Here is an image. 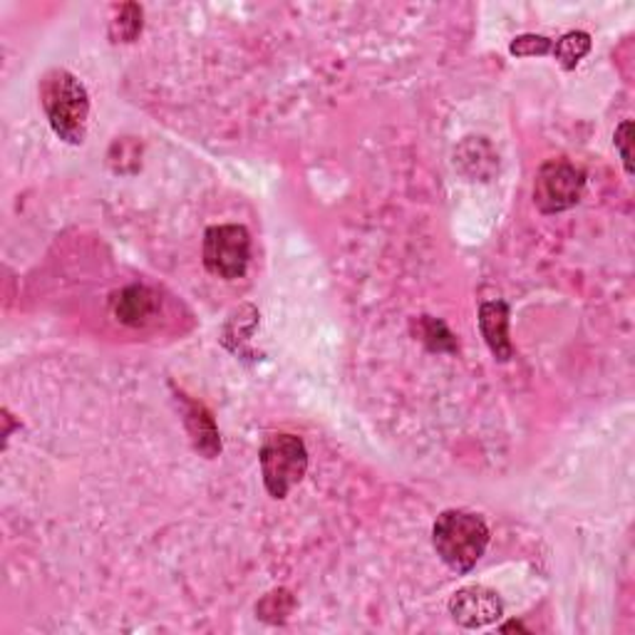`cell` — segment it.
Wrapping results in <instances>:
<instances>
[{"label":"cell","instance_id":"30bf717a","mask_svg":"<svg viewBox=\"0 0 635 635\" xmlns=\"http://www.w3.org/2000/svg\"><path fill=\"white\" fill-rule=\"evenodd\" d=\"M410 328H412V332H414V336H418V340L422 342L427 350H432V352H457V348H460V346H457L454 332L447 328V322L437 320L432 316L412 318Z\"/></svg>","mask_w":635,"mask_h":635},{"label":"cell","instance_id":"7a4b0ae2","mask_svg":"<svg viewBox=\"0 0 635 635\" xmlns=\"http://www.w3.org/2000/svg\"><path fill=\"white\" fill-rule=\"evenodd\" d=\"M437 556L457 574H470L489 546V526L467 509H447L432 526Z\"/></svg>","mask_w":635,"mask_h":635},{"label":"cell","instance_id":"52a82bcc","mask_svg":"<svg viewBox=\"0 0 635 635\" xmlns=\"http://www.w3.org/2000/svg\"><path fill=\"white\" fill-rule=\"evenodd\" d=\"M479 330L499 362H509L514 358V346L509 338V306L504 300H487L479 308Z\"/></svg>","mask_w":635,"mask_h":635},{"label":"cell","instance_id":"ba28073f","mask_svg":"<svg viewBox=\"0 0 635 635\" xmlns=\"http://www.w3.org/2000/svg\"><path fill=\"white\" fill-rule=\"evenodd\" d=\"M110 308L114 318L124 322V326L140 328L147 326L152 316L157 314L160 300L154 296V290L147 286H127L112 296Z\"/></svg>","mask_w":635,"mask_h":635},{"label":"cell","instance_id":"5b68a950","mask_svg":"<svg viewBox=\"0 0 635 635\" xmlns=\"http://www.w3.org/2000/svg\"><path fill=\"white\" fill-rule=\"evenodd\" d=\"M586 174L569 160H549L541 164L534 182V204L541 214H559L581 202Z\"/></svg>","mask_w":635,"mask_h":635},{"label":"cell","instance_id":"7c38bea8","mask_svg":"<svg viewBox=\"0 0 635 635\" xmlns=\"http://www.w3.org/2000/svg\"><path fill=\"white\" fill-rule=\"evenodd\" d=\"M142 33V8L137 3H124L117 8V16L110 20L112 43H134Z\"/></svg>","mask_w":635,"mask_h":635},{"label":"cell","instance_id":"8fae6325","mask_svg":"<svg viewBox=\"0 0 635 635\" xmlns=\"http://www.w3.org/2000/svg\"><path fill=\"white\" fill-rule=\"evenodd\" d=\"M588 53H591V35L583 33V30H571V33L561 35L554 48H551V55L556 58V62L564 70H574Z\"/></svg>","mask_w":635,"mask_h":635},{"label":"cell","instance_id":"3957f363","mask_svg":"<svg viewBox=\"0 0 635 635\" xmlns=\"http://www.w3.org/2000/svg\"><path fill=\"white\" fill-rule=\"evenodd\" d=\"M266 492L274 499H286L290 489L304 482L308 472V450L300 437L278 432L270 434L258 452Z\"/></svg>","mask_w":635,"mask_h":635},{"label":"cell","instance_id":"4fadbf2b","mask_svg":"<svg viewBox=\"0 0 635 635\" xmlns=\"http://www.w3.org/2000/svg\"><path fill=\"white\" fill-rule=\"evenodd\" d=\"M294 608H296V598H294V593L286 588L270 591L256 603L258 618L266 623H274V626H278V623H286L290 613H294Z\"/></svg>","mask_w":635,"mask_h":635},{"label":"cell","instance_id":"8992f818","mask_svg":"<svg viewBox=\"0 0 635 635\" xmlns=\"http://www.w3.org/2000/svg\"><path fill=\"white\" fill-rule=\"evenodd\" d=\"M450 616L462 628H487L504 616V603L492 588L467 586L452 596Z\"/></svg>","mask_w":635,"mask_h":635},{"label":"cell","instance_id":"9c48e42d","mask_svg":"<svg viewBox=\"0 0 635 635\" xmlns=\"http://www.w3.org/2000/svg\"><path fill=\"white\" fill-rule=\"evenodd\" d=\"M182 404H184V424L194 442V450L202 452L206 460H214V457L222 454V437H218L212 412L206 410L202 402H194L190 398H184V395Z\"/></svg>","mask_w":635,"mask_h":635},{"label":"cell","instance_id":"277c9868","mask_svg":"<svg viewBox=\"0 0 635 635\" xmlns=\"http://www.w3.org/2000/svg\"><path fill=\"white\" fill-rule=\"evenodd\" d=\"M252 262V236L246 226L222 224L206 228L204 234V266L212 276L224 280L242 278Z\"/></svg>","mask_w":635,"mask_h":635},{"label":"cell","instance_id":"9a60e30c","mask_svg":"<svg viewBox=\"0 0 635 635\" xmlns=\"http://www.w3.org/2000/svg\"><path fill=\"white\" fill-rule=\"evenodd\" d=\"M613 144H616V150L621 154V162L623 166H626V172L628 176H633V122L631 120H623L618 127H616V134H613Z\"/></svg>","mask_w":635,"mask_h":635},{"label":"cell","instance_id":"2e32d148","mask_svg":"<svg viewBox=\"0 0 635 635\" xmlns=\"http://www.w3.org/2000/svg\"><path fill=\"white\" fill-rule=\"evenodd\" d=\"M502 633H506V631H522V633H526V628L522 626V623H516V621H512V623H506V626H502L499 628Z\"/></svg>","mask_w":635,"mask_h":635},{"label":"cell","instance_id":"5bb4252c","mask_svg":"<svg viewBox=\"0 0 635 635\" xmlns=\"http://www.w3.org/2000/svg\"><path fill=\"white\" fill-rule=\"evenodd\" d=\"M551 48H554V40H549L544 35H534V33H526V35H519L514 38V43L509 45V53L516 55V58H541V55H549Z\"/></svg>","mask_w":635,"mask_h":635},{"label":"cell","instance_id":"6da1fadb","mask_svg":"<svg viewBox=\"0 0 635 635\" xmlns=\"http://www.w3.org/2000/svg\"><path fill=\"white\" fill-rule=\"evenodd\" d=\"M40 102L48 114V122L62 142L82 144L88 134L90 95L72 72L55 68L40 80Z\"/></svg>","mask_w":635,"mask_h":635}]
</instances>
